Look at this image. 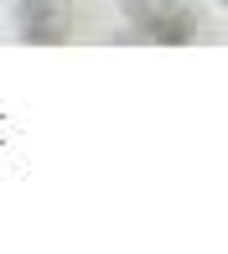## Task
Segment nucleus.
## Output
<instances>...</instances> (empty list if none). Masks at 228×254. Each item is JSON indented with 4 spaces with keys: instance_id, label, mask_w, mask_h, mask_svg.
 Wrapping results in <instances>:
<instances>
[{
    "instance_id": "obj_1",
    "label": "nucleus",
    "mask_w": 228,
    "mask_h": 254,
    "mask_svg": "<svg viewBox=\"0 0 228 254\" xmlns=\"http://www.w3.org/2000/svg\"><path fill=\"white\" fill-rule=\"evenodd\" d=\"M119 16L135 37L161 42V47H187L197 42V10L187 0H119Z\"/></svg>"
},
{
    "instance_id": "obj_2",
    "label": "nucleus",
    "mask_w": 228,
    "mask_h": 254,
    "mask_svg": "<svg viewBox=\"0 0 228 254\" xmlns=\"http://www.w3.org/2000/svg\"><path fill=\"white\" fill-rule=\"evenodd\" d=\"M16 37L31 47H62L73 37V0H16Z\"/></svg>"
}]
</instances>
